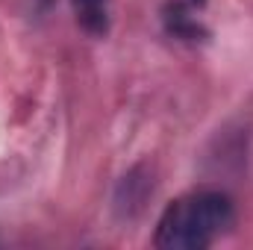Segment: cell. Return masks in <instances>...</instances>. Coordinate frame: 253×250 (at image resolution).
I'll return each mask as SVG.
<instances>
[{"mask_svg":"<svg viewBox=\"0 0 253 250\" xmlns=\"http://www.w3.org/2000/svg\"><path fill=\"white\" fill-rule=\"evenodd\" d=\"M236 221L233 200L224 191H197L174 200L159 218L156 248L162 250H203L224 236Z\"/></svg>","mask_w":253,"mask_h":250,"instance_id":"6da1fadb","label":"cell"},{"mask_svg":"<svg viewBox=\"0 0 253 250\" xmlns=\"http://www.w3.org/2000/svg\"><path fill=\"white\" fill-rule=\"evenodd\" d=\"M77 24L91 36H106L109 30V0H71Z\"/></svg>","mask_w":253,"mask_h":250,"instance_id":"7a4b0ae2","label":"cell"},{"mask_svg":"<svg viewBox=\"0 0 253 250\" xmlns=\"http://www.w3.org/2000/svg\"><path fill=\"white\" fill-rule=\"evenodd\" d=\"M138 174H141V168H135L129 177H124V183L118 188V209L126 212V215H135L144 206V197L153 191V183L138 180Z\"/></svg>","mask_w":253,"mask_h":250,"instance_id":"3957f363","label":"cell"}]
</instances>
